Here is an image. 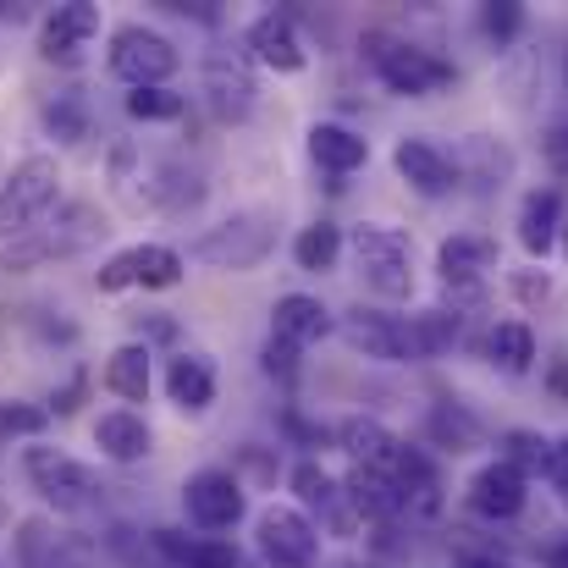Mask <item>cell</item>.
I'll return each instance as SVG.
<instances>
[{"instance_id":"21","label":"cell","mask_w":568,"mask_h":568,"mask_svg":"<svg viewBox=\"0 0 568 568\" xmlns=\"http://www.w3.org/2000/svg\"><path fill=\"white\" fill-rule=\"evenodd\" d=\"M310 155H315L321 172L348 178V172H359V166L371 161V139H359V133L343 128V122H315V128H310Z\"/></svg>"},{"instance_id":"25","label":"cell","mask_w":568,"mask_h":568,"mask_svg":"<svg viewBox=\"0 0 568 568\" xmlns=\"http://www.w3.org/2000/svg\"><path fill=\"white\" fill-rule=\"evenodd\" d=\"M155 547H161L178 568H243V552H237L232 541H215V536L183 541L178 530H155Z\"/></svg>"},{"instance_id":"11","label":"cell","mask_w":568,"mask_h":568,"mask_svg":"<svg viewBox=\"0 0 568 568\" xmlns=\"http://www.w3.org/2000/svg\"><path fill=\"white\" fill-rule=\"evenodd\" d=\"M183 508H189V519L199 530H232L243 519V508H248L243 503V480L232 469H199L183 486Z\"/></svg>"},{"instance_id":"34","label":"cell","mask_w":568,"mask_h":568,"mask_svg":"<svg viewBox=\"0 0 568 568\" xmlns=\"http://www.w3.org/2000/svg\"><path fill=\"white\" fill-rule=\"evenodd\" d=\"M519 22H525V11H519V6H486V11H480V28H486L497 44H508V39L519 33Z\"/></svg>"},{"instance_id":"24","label":"cell","mask_w":568,"mask_h":568,"mask_svg":"<svg viewBox=\"0 0 568 568\" xmlns=\"http://www.w3.org/2000/svg\"><path fill=\"white\" fill-rule=\"evenodd\" d=\"M486 359L503 371V376H525L536 365V332L525 321H497L486 332Z\"/></svg>"},{"instance_id":"41","label":"cell","mask_w":568,"mask_h":568,"mask_svg":"<svg viewBox=\"0 0 568 568\" xmlns=\"http://www.w3.org/2000/svg\"><path fill=\"white\" fill-rule=\"evenodd\" d=\"M547 568H568V541H558V547H547Z\"/></svg>"},{"instance_id":"32","label":"cell","mask_w":568,"mask_h":568,"mask_svg":"<svg viewBox=\"0 0 568 568\" xmlns=\"http://www.w3.org/2000/svg\"><path fill=\"white\" fill-rule=\"evenodd\" d=\"M44 128L55 133V139H83V100L78 94H61V100H50L44 105Z\"/></svg>"},{"instance_id":"1","label":"cell","mask_w":568,"mask_h":568,"mask_svg":"<svg viewBox=\"0 0 568 568\" xmlns=\"http://www.w3.org/2000/svg\"><path fill=\"white\" fill-rule=\"evenodd\" d=\"M343 337L381 365H419V359H436L453 337H458V321L447 310L436 315H376V310H354L343 321Z\"/></svg>"},{"instance_id":"13","label":"cell","mask_w":568,"mask_h":568,"mask_svg":"<svg viewBox=\"0 0 568 568\" xmlns=\"http://www.w3.org/2000/svg\"><path fill=\"white\" fill-rule=\"evenodd\" d=\"M204 94H210V111L221 122H243L254 111L260 89H254V72L237 50H215V55H204Z\"/></svg>"},{"instance_id":"15","label":"cell","mask_w":568,"mask_h":568,"mask_svg":"<svg viewBox=\"0 0 568 568\" xmlns=\"http://www.w3.org/2000/svg\"><path fill=\"white\" fill-rule=\"evenodd\" d=\"M248 50H254V61L260 67H271V72H282V78H293V72H304V39H298V28H293V17L287 11H260L254 22H248Z\"/></svg>"},{"instance_id":"39","label":"cell","mask_w":568,"mask_h":568,"mask_svg":"<svg viewBox=\"0 0 568 568\" xmlns=\"http://www.w3.org/2000/svg\"><path fill=\"white\" fill-rule=\"evenodd\" d=\"M453 568H514V564L497 558V552H458V564Z\"/></svg>"},{"instance_id":"42","label":"cell","mask_w":568,"mask_h":568,"mask_svg":"<svg viewBox=\"0 0 568 568\" xmlns=\"http://www.w3.org/2000/svg\"><path fill=\"white\" fill-rule=\"evenodd\" d=\"M564 78H568V61H564Z\"/></svg>"},{"instance_id":"6","label":"cell","mask_w":568,"mask_h":568,"mask_svg":"<svg viewBox=\"0 0 568 568\" xmlns=\"http://www.w3.org/2000/svg\"><path fill=\"white\" fill-rule=\"evenodd\" d=\"M276 243V226L265 210H243V215H226L221 226H210L199 243H193V260L215 265V271H254Z\"/></svg>"},{"instance_id":"27","label":"cell","mask_w":568,"mask_h":568,"mask_svg":"<svg viewBox=\"0 0 568 568\" xmlns=\"http://www.w3.org/2000/svg\"><path fill=\"white\" fill-rule=\"evenodd\" d=\"M128 265H133V287H178L183 282V254L166 248V243H139L128 248Z\"/></svg>"},{"instance_id":"28","label":"cell","mask_w":568,"mask_h":568,"mask_svg":"<svg viewBox=\"0 0 568 568\" xmlns=\"http://www.w3.org/2000/svg\"><path fill=\"white\" fill-rule=\"evenodd\" d=\"M287 486L298 491V503H304V508H343V503H348V486H337L315 458H298V464H293V475H287Z\"/></svg>"},{"instance_id":"40","label":"cell","mask_w":568,"mask_h":568,"mask_svg":"<svg viewBox=\"0 0 568 568\" xmlns=\"http://www.w3.org/2000/svg\"><path fill=\"white\" fill-rule=\"evenodd\" d=\"M139 332H144V337H172L178 326H172L166 315H150V321H139Z\"/></svg>"},{"instance_id":"36","label":"cell","mask_w":568,"mask_h":568,"mask_svg":"<svg viewBox=\"0 0 568 568\" xmlns=\"http://www.w3.org/2000/svg\"><path fill=\"white\" fill-rule=\"evenodd\" d=\"M265 371H271V376H293V371H298V354L282 348V343H265Z\"/></svg>"},{"instance_id":"4","label":"cell","mask_w":568,"mask_h":568,"mask_svg":"<svg viewBox=\"0 0 568 568\" xmlns=\"http://www.w3.org/2000/svg\"><path fill=\"white\" fill-rule=\"evenodd\" d=\"M348 248H354L365 282L376 287L381 298H408L414 293V243H408V232L365 221V226H354Z\"/></svg>"},{"instance_id":"31","label":"cell","mask_w":568,"mask_h":568,"mask_svg":"<svg viewBox=\"0 0 568 568\" xmlns=\"http://www.w3.org/2000/svg\"><path fill=\"white\" fill-rule=\"evenodd\" d=\"M128 116L133 122H178L183 116V94H172V89H133L128 94Z\"/></svg>"},{"instance_id":"35","label":"cell","mask_w":568,"mask_h":568,"mask_svg":"<svg viewBox=\"0 0 568 568\" xmlns=\"http://www.w3.org/2000/svg\"><path fill=\"white\" fill-rule=\"evenodd\" d=\"M541 150H547V161H552L558 172H568V122H552V128H547Z\"/></svg>"},{"instance_id":"10","label":"cell","mask_w":568,"mask_h":568,"mask_svg":"<svg viewBox=\"0 0 568 568\" xmlns=\"http://www.w3.org/2000/svg\"><path fill=\"white\" fill-rule=\"evenodd\" d=\"M254 541H260V558H265L271 568H310L315 564V552H321L315 525H310L298 508H287V503H271V508L260 514Z\"/></svg>"},{"instance_id":"2","label":"cell","mask_w":568,"mask_h":568,"mask_svg":"<svg viewBox=\"0 0 568 568\" xmlns=\"http://www.w3.org/2000/svg\"><path fill=\"white\" fill-rule=\"evenodd\" d=\"M371 67H376L381 83L392 94H403V100H425V94H436V89H447L458 78L453 61H442L436 50H419L408 39H392V33H371Z\"/></svg>"},{"instance_id":"18","label":"cell","mask_w":568,"mask_h":568,"mask_svg":"<svg viewBox=\"0 0 568 568\" xmlns=\"http://www.w3.org/2000/svg\"><path fill=\"white\" fill-rule=\"evenodd\" d=\"M392 480H397V497H403V514L414 519H436L442 514V480H436V464L403 442L397 464H392Z\"/></svg>"},{"instance_id":"8","label":"cell","mask_w":568,"mask_h":568,"mask_svg":"<svg viewBox=\"0 0 568 568\" xmlns=\"http://www.w3.org/2000/svg\"><path fill=\"white\" fill-rule=\"evenodd\" d=\"M55 232H28V237H17L11 248H6V271H28V265H39V260H50V254H78V248H89L100 232H105V221L94 215V204H61V215L50 221Z\"/></svg>"},{"instance_id":"29","label":"cell","mask_w":568,"mask_h":568,"mask_svg":"<svg viewBox=\"0 0 568 568\" xmlns=\"http://www.w3.org/2000/svg\"><path fill=\"white\" fill-rule=\"evenodd\" d=\"M337 254H343V232H337L332 221H315V226H304V232L293 237V260H298V271H332Z\"/></svg>"},{"instance_id":"7","label":"cell","mask_w":568,"mask_h":568,"mask_svg":"<svg viewBox=\"0 0 568 568\" xmlns=\"http://www.w3.org/2000/svg\"><path fill=\"white\" fill-rule=\"evenodd\" d=\"M22 469H28L33 491H39L55 514H83V508L94 503V491H100L94 469L78 464V458L61 453V447H28V453H22Z\"/></svg>"},{"instance_id":"12","label":"cell","mask_w":568,"mask_h":568,"mask_svg":"<svg viewBox=\"0 0 568 568\" xmlns=\"http://www.w3.org/2000/svg\"><path fill=\"white\" fill-rule=\"evenodd\" d=\"M525 503H530V475L525 469H514L508 458H491V464H480L475 469V480H469V508L480 514V519H519L525 514Z\"/></svg>"},{"instance_id":"26","label":"cell","mask_w":568,"mask_h":568,"mask_svg":"<svg viewBox=\"0 0 568 568\" xmlns=\"http://www.w3.org/2000/svg\"><path fill=\"white\" fill-rule=\"evenodd\" d=\"M150 343H122L111 359H105V386L116 392V397H128V403H144L150 397Z\"/></svg>"},{"instance_id":"16","label":"cell","mask_w":568,"mask_h":568,"mask_svg":"<svg viewBox=\"0 0 568 568\" xmlns=\"http://www.w3.org/2000/svg\"><path fill=\"white\" fill-rule=\"evenodd\" d=\"M392 166H397V178H403L408 189L425 193V199H442V193H453V183H458V166H453L430 139H397Z\"/></svg>"},{"instance_id":"22","label":"cell","mask_w":568,"mask_h":568,"mask_svg":"<svg viewBox=\"0 0 568 568\" xmlns=\"http://www.w3.org/2000/svg\"><path fill=\"white\" fill-rule=\"evenodd\" d=\"M94 447H100L111 464H139V458H150L155 436H150V425H144L133 408H111V414L94 419Z\"/></svg>"},{"instance_id":"3","label":"cell","mask_w":568,"mask_h":568,"mask_svg":"<svg viewBox=\"0 0 568 568\" xmlns=\"http://www.w3.org/2000/svg\"><path fill=\"white\" fill-rule=\"evenodd\" d=\"M61 193V166L55 155H28L11 166V178L0 183V237H28L39 226V215L55 204Z\"/></svg>"},{"instance_id":"33","label":"cell","mask_w":568,"mask_h":568,"mask_svg":"<svg viewBox=\"0 0 568 568\" xmlns=\"http://www.w3.org/2000/svg\"><path fill=\"white\" fill-rule=\"evenodd\" d=\"M44 408H33V403H0V436H39L44 430Z\"/></svg>"},{"instance_id":"23","label":"cell","mask_w":568,"mask_h":568,"mask_svg":"<svg viewBox=\"0 0 568 568\" xmlns=\"http://www.w3.org/2000/svg\"><path fill=\"white\" fill-rule=\"evenodd\" d=\"M166 392H172V403L183 414H204L215 403V365L204 354H178L166 365Z\"/></svg>"},{"instance_id":"38","label":"cell","mask_w":568,"mask_h":568,"mask_svg":"<svg viewBox=\"0 0 568 568\" xmlns=\"http://www.w3.org/2000/svg\"><path fill=\"white\" fill-rule=\"evenodd\" d=\"M514 293H519V298H547L552 282H547V276H514Z\"/></svg>"},{"instance_id":"17","label":"cell","mask_w":568,"mask_h":568,"mask_svg":"<svg viewBox=\"0 0 568 568\" xmlns=\"http://www.w3.org/2000/svg\"><path fill=\"white\" fill-rule=\"evenodd\" d=\"M326 332H332V310H326L321 298H310V293H287V298H276V310H271V343L304 354V348L321 343Z\"/></svg>"},{"instance_id":"37","label":"cell","mask_w":568,"mask_h":568,"mask_svg":"<svg viewBox=\"0 0 568 568\" xmlns=\"http://www.w3.org/2000/svg\"><path fill=\"white\" fill-rule=\"evenodd\" d=\"M547 475H552V486L568 497V436L564 442H552V469H547Z\"/></svg>"},{"instance_id":"9","label":"cell","mask_w":568,"mask_h":568,"mask_svg":"<svg viewBox=\"0 0 568 568\" xmlns=\"http://www.w3.org/2000/svg\"><path fill=\"white\" fill-rule=\"evenodd\" d=\"M497 237H480V232H453L442 248H436V276H442V287L453 293V298H464V304H475L480 298V287H486V276L497 271Z\"/></svg>"},{"instance_id":"5","label":"cell","mask_w":568,"mask_h":568,"mask_svg":"<svg viewBox=\"0 0 568 568\" xmlns=\"http://www.w3.org/2000/svg\"><path fill=\"white\" fill-rule=\"evenodd\" d=\"M105 67H111L122 83H133V89H166V78L183 67V55H178V44H172L166 33H155V28H144V22H128V28L111 33Z\"/></svg>"},{"instance_id":"30","label":"cell","mask_w":568,"mask_h":568,"mask_svg":"<svg viewBox=\"0 0 568 568\" xmlns=\"http://www.w3.org/2000/svg\"><path fill=\"white\" fill-rule=\"evenodd\" d=\"M497 458H508L514 469H552V442L547 436H536V430H508L503 436V453Z\"/></svg>"},{"instance_id":"20","label":"cell","mask_w":568,"mask_h":568,"mask_svg":"<svg viewBox=\"0 0 568 568\" xmlns=\"http://www.w3.org/2000/svg\"><path fill=\"white\" fill-rule=\"evenodd\" d=\"M558 226H564V193L558 189L525 193V204H519V243H525L530 260H547L558 248Z\"/></svg>"},{"instance_id":"14","label":"cell","mask_w":568,"mask_h":568,"mask_svg":"<svg viewBox=\"0 0 568 568\" xmlns=\"http://www.w3.org/2000/svg\"><path fill=\"white\" fill-rule=\"evenodd\" d=\"M100 33V6L89 0H72V6H55L39 28V55L44 61H78Z\"/></svg>"},{"instance_id":"19","label":"cell","mask_w":568,"mask_h":568,"mask_svg":"<svg viewBox=\"0 0 568 568\" xmlns=\"http://www.w3.org/2000/svg\"><path fill=\"white\" fill-rule=\"evenodd\" d=\"M337 442H343V453H348L359 469H381V475H392V464H397V453H403V436H392L381 419H365V414L343 419V425H337Z\"/></svg>"}]
</instances>
